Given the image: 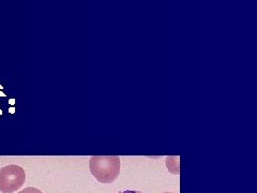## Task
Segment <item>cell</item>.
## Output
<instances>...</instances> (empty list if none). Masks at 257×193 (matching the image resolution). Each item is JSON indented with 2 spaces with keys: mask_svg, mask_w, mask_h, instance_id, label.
<instances>
[{
  "mask_svg": "<svg viewBox=\"0 0 257 193\" xmlns=\"http://www.w3.org/2000/svg\"><path fill=\"white\" fill-rule=\"evenodd\" d=\"M121 161L117 156H93L89 161L92 176L101 183L114 182L120 174Z\"/></svg>",
  "mask_w": 257,
  "mask_h": 193,
  "instance_id": "6da1fadb",
  "label": "cell"
},
{
  "mask_svg": "<svg viewBox=\"0 0 257 193\" xmlns=\"http://www.w3.org/2000/svg\"><path fill=\"white\" fill-rule=\"evenodd\" d=\"M26 180L25 170L20 165L10 164L0 168V192L13 193L23 187Z\"/></svg>",
  "mask_w": 257,
  "mask_h": 193,
  "instance_id": "7a4b0ae2",
  "label": "cell"
},
{
  "mask_svg": "<svg viewBox=\"0 0 257 193\" xmlns=\"http://www.w3.org/2000/svg\"><path fill=\"white\" fill-rule=\"evenodd\" d=\"M18 193H43V192L41 190L35 188V187H27V188L23 189L22 191H20Z\"/></svg>",
  "mask_w": 257,
  "mask_h": 193,
  "instance_id": "3957f363",
  "label": "cell"
},
{
  "mask_svg": "<svg viewBox=\"0 0 257 193\" xmlns=\"http://www.w3.org/2000/svg\"><path fill=\"white\" fill-rule=\"evenodd\" d=\"M117 193H143L141 191H132V190H125V191H120Z\"/></svg>",
  "mask_w": 257,
  "mask_h": 193,
  "instance_id": "277c9868",
  "label": "cell"
},
{
  "mask_svg": "<svg viewBox=\"0 0 257 193\" xmlns=\"http://www.w3.org/2000/svg\"><path fill=\"white\" fill-rule=\"evenodd\" d=\"M163 193H172V192H163Z\"/></svg>",
  "mask_w": 257,
  "mask_h": 193,
  "instance_id": "5b68a950",
  "label": "cell"
}]
</instances>
